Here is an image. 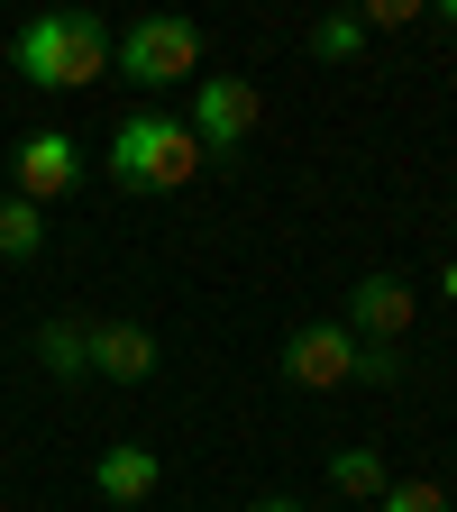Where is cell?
I'll return each mask as SVG.
<instances>
[{
  "instance_id": "obj_6",
  "label": "cell",
  "mask_w": 457,
  "mask_h": 512,
  "mask_svg": "<svg viewBox=\"0 0 457 512\" xmlns=\"http://www.w3.org/2000/svg\"><path fill=\"white\" fill-rule=\"evenodd\" d=\"M284 375L302 384V394H339V384H357V339L339 330V320H302V330L284 339Z\"/></svg>"
},
{
  "instance_id": "obj_11",
  "label": "cell",
  "mask_w": 457,
  "mask_h": 512,
  "mask_svg": "<svg viewBox=\"0 0 457 512\" xmlns=\"http://www.w3.org/2000/svg\"><path fill=\"white\" fill-rule=\"evenodd\" d=\"M37 247H46V211L19 202V192H0V256H10V266H28Z\"/></svg>"
},
{
  "instance_id": "obj_9",
  "label": "cell",
  "mask_w": 457,
  "mask_h": 512,
  "mask_svg": "<svg viewBox=\"0 0 457 512\" xmlns=\"http://www.w3.org/2000/svg\"><path fill=\"white\" fill-rule=\"evenodd\" d=\"M92 375L147 384L156 375V330H138V320H92Z\"/></svg>"
},
{
  "instance_id": "obj_12",
  "label": "cell",
  "mask_w": 457,
  "mask_h": 512,
  "mask_svg": "<svg viewBox=\"0 0 457 512\" xmlns=\"http://www.w3.org/2000/svg\"><path fill=\"white\" fill-rule=\"evenodd\" d=\"M330 485H339L348 503H375L394 476H384V458H375V448H339V458H330Z\"/></svg>"
},
{
  "instance_id": "obj_18",
  "label": "cell",
  "mask_w": 457,
  "mask_h": 512,
  "mask_svg": "<svg viewBox=\"0 0 457 512\" xmlns=\"http://www.w3.org/2000/svg\"><path fill=\"white\" fill-rule=\"evenodd\" d=\"M439 293H448V302H457V256H448V275H439Z\"/></svg>"
},
{
  "instance_id": "obj_10",
  "label": "cell",
  "mask_w": 457,
  "mask_h": 512,
  "mask_svg": "<svg viewBox=\"0 0 457 512\" xmlns=\"http://www.w3.org/2000/svg\"><path fill=\"white\" fill-rule=\"evenodd\" d=\"M37 357H46V375H92V320H46L37 330Z\"/></svg>"
},
{
  "instance_id": "obj_14",
  "label": "cell",
  "mask_w": 457,
  "mask_h": 512,
  "mask_svg": "<svg viewBox=\"0 0 457 512\" xmlns=\"http://www.w3.org/2000/svg\"><path fill=\"white\" fill-rule=\"evenodd\" d=\"M375 512H448V494H439L430 476H403V485H384V494H375Z\"/></svg>"
},
{
  "instance_id": "obj_16",
  "label": "cell",
  "mask_w": 457,
  "mask_h": 512,
  "mask_svg": "<svg viewBox=\"0 0 457 512\" xmlns=\"http://www.w3.org/2000/svg\"><path fill=\"white\" fill-rule=\"evenodd\" d=\"M421 10H412V0H375V10H366V28H412Z\"/></svg>"
},
{
  "instance_id": "obj_1",
  "label": "cell",
  "mask_w": 457,
  "mask_h": 512,
  "mask_svg": "<svg viewBox=\"0 0 457 512\" xmlns=\"http://www.w3.org/2000/svg\"><path fill=\"white\" fill-rule=\"evenodd\" d=\"M10 64H19V83H37V92H83V83L110 74V19L46 10V19H28L10 37Z\"/></svg>"
},
{
  "instance_id": "obj_7",
  "label": "cell",
  "mask_w": 457,
  "mask_h": 512,
  "mask_svg": "<svg viewBox=\"0 0 457 512\" xmlns=\"http://www.w3.org/2000/svg\"><path fill=\"white\" fill-rule=\"evenodd\" d=\"M10 174H19V202H64V192L83 183V147L64 138V128H28L19 138V156H10Z\"/></svg>"
},
{
  "instance_id": "obj_3",
  "label": "cell",
  "mask_w": 457,
  "mask_h": 512,
  "mask_svg": "<svg viewBox=\"0 0 457 512\" xmlns=\"http://www.w3.org/2000/svg\"><path fill=\"white\" fill-rule=\"evenodd\" d=\"M110 64L138 92H174V83H202V28L156 10V19H128V37H110Z\"/></svg>"
},
{
  "instance_id": "obj_15",
  "label": "cell",
  "mask_w": 457,
  "mask_h": 512,
  "mask_svg": "<svg viewBox=\"0 0 457 512\" xmlns=\"http://www.w3.org/2000/svg\"><path fill=\"white\" fill-rule=\"evenodd\" d=\"M357 384H403V348H357Z\"/></svg>"
},
{
  "instance_id": "obj_19",
  "label": "cell",
  "mask_w": 457,
  "mask_h": 512,
  "mask_svg": "<svg viewBox=\"0 0 457 512\" xmlns=\"http://www.w3.org/2000/svg\"><path fill=\"white\" fill-rule=\"evenodd\" d=\"M439 19H448V28H457V0H448V10H439Z\"/></svg>"
},
{
  "instance_id": "obj_4",
  "label": "cell",
  "mask_w": 457,
  "mask_h": 512,
  "mask_svg": "<svg viewBox=\"0 0 457 512\" xmlns=\"http://www.w3.org/2000/svg\"><path fill=\"white\" fill-rule=\"evenodd\" d=\"M256 119H266V92L256 83H238V74H202L192 83V147L202 156H238L247 138H256Z\"/></svg>"
},
{
  "instance_id": "obj_8",
  "label": "cell",
  "mask_w": 457,
  "mask_h": 512,
  "mask_svg": "<svg viewBox=\"0 0 457 512\" xmlns=\"http://www.w3.org/2000/svg\"><path fill=\"white\" fill-rule=\"evenodd\" d=\"M92 485H101L110 512H147V494L165 485V458H156V448H138V439H119V448H101Z\"/></svg>"
},
{
  "instance_id": "obj_17",
  "label": "cell",
  "mask_w": 457,
  "mask_h": 512,
  "mask_svg": "<svg viewBox=\"0 0 457 512\" xmlns=\"http://www.w3.org/2000/svg\"><path fill=\"white\" fill-rule=\"evenodd\" d=\"M247 512H311V503H293V494H266V503H247Z\"/></svg>"
},
{
  "instance_id": "obj_13",
  "label": "cell",
  "mask_w": 457,
  "mask_h": 512,
  "mask_svg": "<svg viewBox=\"0 0 457 512\" xmlns=\"http://www.w3.org/2000/svg\"><path fill=\"white\" fill-rule=\"evenodd\" d=\"M357 46H366V19H320V28H311V55H320V64H348Z\"/></svg>"
},
{
  "instance_id": "obj_2",
  "label": "cell",
  "mask_w": 457,
  "mask_h": 512,
  "mask_svg": "<svg viewBox=\"0 0 457 512\" xmlns=\"http://www.w3.org/2000/svg\"><path fill=\"white\" fill-rule=\"evenodd\" d=\"M192 174H202V147H192V128L174 110H128L110 128V183H128V192H183Z\"/></svg>"
},
{
  "instance_id": "obj_5",
  "label": "cell",
  "mask_w": 457,
  "mask_h": 512,
  "mask_svg": "<svg viewBox=\"0 0 457 512\" xmlns=\"http://www.w3.org/2000/svg\"><path fill=\"white\" fill-rule=\"evenodd\" d=\"M412 320H421V293H412L403 275H357V284H348V311H339V330H348L357 348H403Z\"/></svg>"
}]
</instances>
